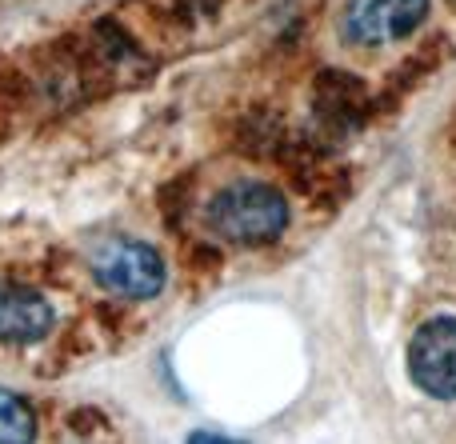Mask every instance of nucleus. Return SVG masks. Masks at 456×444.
<instances>
[{"mask_svg": "<svg viewBox=\"0 0 456 444\" xmlns=\"http://www.w3.org/2000/svg\"><path fill=\"white\" fill-rule=\"evenodd\" d=\"M289 224V205L273 184L236 181L208 205V229L228 245H268Z\"/></svg>", "mask_w": 456, "mask_h": 444, "instance_id": "1", "label": "nucleus"}, {"mask_svg": "<svg viewBox=\"0 0 456 444\" xmlns=\"http://www.w3.org/2000/svg\"><path fill=\"white\" fill-rule=\"evenodd\" d=\"M93 277L101 280V288L117 296H133V301H149L165 288V261L157 256V248H149L144 240H104L93 253Z\"/></svg>", "mask_w": 456, "mask_h": 444, "instance_id": "2", "label": "nucleus"}, {"mask_svg": "<svg viewBox=\"0 0 456 444\" xmlns=\"http://www.w3.org/2000/svg\"><path fill=\"white\" fill-rule=\"evenodd\" d=\"M409 373L436 400H456V317H433L409 344Z\"/></svg>", "mask_w": 456, "mask_h": 444, "instance_id": "3", "label": "nucleus"}, {"mask_svg": "<svg viewBox=\"0 0 456 444\" xmlns=\"http://www.w3.org/2000/svg\"><path fill=\"white\" fill-rule=\"evenodd\" d=\"M428 16V0H353L345 12V36L353 44L401 40Z\"/></svg>", "mask_w": 456, "mask_h": 444, "instance_id": "4", "label": "nucleus"}, {"mask_svg": "<svg viewBox=\"0 0 456 444\" xmlns=\"http://www.w3.org/2000/svg\"><path fill=\"white\" fill-rule=\"evenodd\" d=\"M53 309L40 293L16 285H0V341L4 344H32L48 336Z\"/></svg>", "mask_w": 456, "mask_h": 444, "instance_id": "5", "label": "nucleus"}, {"mask_svg": "<svg viewBox=\"0 0 456 444\" xmlns=\"http://www.w3.org/2000/svg\"><path fill=\"white\" fill-rule=\"evenodd\" d=\"M32 437H37V416H32L28 400L0 389V444H20Z\"/></svg>", "mask_w": 456, "mask_h": 444, "instance_id": "6", "label": "nucleus"}]
</instances>
